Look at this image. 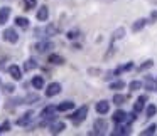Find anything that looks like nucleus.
<instances>
[{
  "label": "nucleus",
  "instance_id": "obj_8",
  "mask_svg": "<svg viewBox=\"0 0 157 136\" xmlns=\"http://www.w3.org/2000/svg\"><path fill=\"white\" fill-rule=\"evenodd\" d=\"M9 74H10L12 79H15V81H21L22 79V71H21V67H19L17 64L9 66Z\"/></svg>",
  "mask_w": 157,
  "mask_h": 136
},
{
  "label": "nucleus",
  "instance_id": "obj_14",
  "mask_svg": "<svg viewBox=\"0 0 157 136\" xmlns=\"http://www.w3.org/2000/svg\"><path fill=\"white\" fill-rule=\"evenodd\" d=\"M56 108H58L59 113H66V111H71V109L75 108V102L73 101H63V102H59Z\"/></svg>",
  "mask_w": 157,
  "mask_h": 136
},
{
  "label": "nucleus",
  "instance_id": "obj_12",
  "mask_svg": "<svg viewBox=\"0 0 157 136\" xmlns=\"http://www.w3.org/2000/svg\"><path fill=\"white\" fill-rule=\"evenodd\" d=\"M64 128H66V124L63 121H54L51 124V128H49V133H51V134H58V133H63Z\"/></svg>",
  "mask_w": 157,
  "mask_h": 136
},
{
  "label": "nucleus",
  "instance_id": "obj_13",
  "mask_svg": "<svg viewBox=\"0 0 157 136\" xmlns=\"http://www.w3.org/2000/svg\"><path fill=\"white\" fill-rule=\"evenodd\" d=\"M9 17H10V7H2L0 9V25L7 24Z\"/></svg>",
  "mask_w": 157,
  "mask_h": 136
},
{
  "label": "nucleus",
  "instance_id": "obj_11",
  "mask_svg": "<svg viewBox=\"0 0 157 136\" xmlns=\"http://www.w3.org/2000/svg\"><path fill=\"white\" fill-rule=\"evenodd\" d=\"M36 17H37V20H39V22H46V20L49 19V9L46 7V5H42V7L37 10Z\"/></svg>",
  "mask_w": 157,
  "mask_h": 136
},
{
  "label": "nucleus",
  "instance_id": "obj_20",
  "mask_svg": "<svg viewBox=\"0 0 157 136\" xmlns=\"http://www.w3.org/2000/svg\"><path fill=\"white\" fill-rule=\"evenodd\" d=\"M125 101H127V96L125 94H118V92H117V94L113 96V99H112V102H113V104H117V106H122Z\"/></svg>",
  "mask_w": 157,
  "mask_h": 136
},
{
  "label": "nucleus",
  "instance_id": "obj_33",
  "mask_svg": "<svg viewBox=\"0 0 157 136\" xmlns=\"http://www.w3.org/2000/svg\"><path fill=\"white\" fill-rule=\"evenodd\" d=\"M155 20H157V10H154L150 14V22H155Z\"/></svg>",
  "mask_w": 157,
  "mask_h": 136
},
{
  "label": "nucleus",
  "instance_id": "obj_30",
  "mask_svg": "<svg viewBox=\"0 0 157 136\" xmlns=\"http://www.w3.org/2000/svg\"><path fill=\"white\" fill-rule=\"evenodd\" d=\"M152 66H154V61H145V62H144V64L139 67V71H145V69H150Z\"/></svg>",
  "mask_w": 157,
  "mask_h": 136
},
{
  "label": "nucleus",
  "instance_id": "obj_23",
  "mask_svg": "<svg viewBox=\"0 0 157 136\" xmlns=\"http://www.w3.org/2000/svg\"><path fill=\"white\" fill-rule=\"evenodd\" d=\"M15 25H17V27H22V29H27L29 27V19L17 17V19H15Z\"/></svg>",
  "mask_w": 157,
  "mask_h": 136
},
{
  "label": "nucleus",
  "instance_id": "obj_2",
  "mask_svg": "<svg viewBox=\"0 0 157 136\" xmlns=\"http://www.w3.org/2000/svg\"><path fill=\"white\" fill-rule=\"evenodd\" d=\"M106 131H108V123H106L103 118L95 119V123H93V131H91V134H105Z\"/></svg>",
  "mask_w": 157,
  "mask_h": 136
},
{
  "label": "nucleus",
  "instance_id": "obj_19",
  "mask_svg": "<svg viewBox=\"0 0 157 136\" xmlns=\"http://www.w3.org/2000/svg\"><path fill=\"white\" fill-rule=\"evenodd\" d=\"M49 64L61 66V64H64V59H63L59 54H51V55H49Z\"/></svg>",
  "mask_w": 157,
  "mask_h": 136
},
{
  "label": "nucleus",
  "instance_id": "obj_16",
  "mask_svg": "<svg viewBox=\"0 0 157 136\" xmlns=\"http://www.w3.org/2000/svg\"><path fill=\"white\" fill-rule=\"evenodd\" d=\"M31 84L34 86L36 89H42L44 88V77H42V76H34L32 81H31Z\"/></svg>",
  "mask_w": 157,
  "mask_h": 136
},
{
  "label": "nucleus",
  "instance_id": "obj_25",
  "mask_svg": "<svg viewBox=\"0 0 157 136\" xmlns=\"http://www.w3.org/2000/svg\"><path fill=\"white\" fill-rule=\"evenodd\" d=\"M125 88V82L123 81H113L112 84H110V89H113V91H120V89Z\"/></svg>",
  "mask_w": 157,
  "mask_h": 136
},
{
  "label": "nucleus",
  "instance_id": "obj_22",
  "mask_svg": "<svg viewBox=\"0 0 157 136\" xmlns=\"http://www.w3.org/2000/svg\"><path fill=\"white\" fill-rule=\"evenodd\" d=\"M37 67V61H36V59H27V61L24 62V69L25 71H32V69H36Z\"/></svg>",
  "mask_w": 157,
  "mask_h": 136
},
{
  "label": "nucleus",
  "instance_id": "obj_26",
  "mask_svg": "<svg viewBox=\"0 0 157 136\" xmlns=\"http://www.w3.org/2000/svg\"><path fill=\"white\" fill-rule=\"evenodd\" d=\"M56 32H58V29L54 27V25H48V27H46V30H44V34H46V37H51V35H54Z\"/></svg>",
  "mask_w": 157,
  "mask_h": 136
},
{
  "label": "nucleus",
  "instance_id": "obj_31",
  "mask_svg": "<svg viewBox=\"0 0 157 136\" xmlns=\"http://www.w3.org/2000/svg\"><path fill=\"white\" fill-rule=\"evenodd\" d=\"M9 129H10V123H9V121H5L4 124L0 126V133H4V131H9Z\"/></svg>",
  "mask_w": 157,
  "mask_h": 136
},
{
  "label": "nucleus",
  "instance_id": "obj_32",
  "mask_svg": "<svg viewBox=\"0 0 157 136\" xmlns=\"http://www.w3.org/2000/svg\"><path fill=\"white\" fill-rule=\"evenodd\" d=\"M78 34H79L78 30H71V32H68V35H66V37H68V39H71V41H73V39H76V37H78Z\"/></svg>",
  "mask_w": 157,
  "mask_h": 136
},
{
  "label": "nucleus",
  "instance_id": "obj_34",
  "mask_svg": "<svg viewBox=\"0 0 157 136\" xmlns=\"http://www.w3.org/2000/svg\"><path fill=\"white\" fill-rule=\"evenodd\" d=\"M14 89H15V88H14ZM14 89H12V86H10V84H9V86H5V91H7V92H12Z\"/></svg>",
  "mask_w": 157,
  "mask_h": 136
},
{
  "label": "nucleus",
  "instance_id": "obj_15",
  "mask_svg": "<svg viewBox=\"0 0 157 136\" xmlns=\"http://www.w3.org/2000/svg\"><path fill=\"white\" fill-rule=\"evenodd\" d=\"M145 101H147V96H139V99H137L135 104H133V111H135V113L142 111L144 106H145Z\"/></svg>",
  "mask_w": 157,
  "mask_h": 136
},
{
  "label": "nucleus",
  "instance_id": "obj_3",
  "mask_svg": "<svg viewBox=\"0 0 157 136\" xmlns=\"http://www.w3.org/2000/svg\"><path fill=\"white\" fill-rule=\"evenodd\" d=\"M51 49H54V42L49 41V39H42L41 42L36 44V51H37L39 54H46V52H49Z\"/></svg>",
  "mask_w": 157,
  "mask_h": 136
},
{
  "label": "nucleus",
  "instance_id": "obj_17",
  "mask_svg": "<svg viewBox=\"0 0 157 136\" xmlns=\"http://www.w3.org/2000/svg\"><path fill=\"white\" fill-rule=\"evenodd\" d=\"M145 25H147V19H139V20L133 22L132 30H133V32H139V30H142V29L145 27Z\"/></svg>",
  "mask_w": 157,
  "mask_h": 136
},
{
  "label": "nucleus",
  "instance_id": "obj_5",
  "mask_svg": "<svg viewBox=\"0 0 157 136\" xmlns=\"http://www.w3.org/2000/svg\"><path fill=\"white\" fill-rule=\"evenodd\" d=\"M113 136H120V134H130V124L128 123H120L117 124V128L112 131Z\"/></svg>",
  "mask_w": 157,
  "mask_h": 136
},
{
  "label": "nucleus",
  "instance_id": "obj_21",
  "mask_svg": "<svg viewBox=\"0 0 157 136\" xmlns=\"http://www.w3.org/2000/svg\"><path fill=\"white\" fill-rule=\"evenodd\" d=\"M123 35H125V29H123V27H118L115 32H113V35H112V44H113L115 41H118V39H122Z\"/></svg>",
  "mask_w": 157,
  "mask_h": 136
},
{
  "label": "nucleus",
  "instance_id": "obj_4",
  "mask_svg": "<svg viewBox=\"0 0 157 136\" xmlns=\"http://www.w3.org/2000/svg\"><path fill=\"white\" fill-rule=\"evenodd\" d=\"M2 35H4V41H5V42H10V44H15V42L19 41V34H17V30H15L14 27L5 29Z\"/></svg>",
  "mask_w": 157,
  "mask_h": 136
},
{
  "label": "nucleus",
  "instance_id": "obj_1",
  "mask_svg": "<svg viewBox=\"0 0 157 136\" xmlns=\"http://www.w3.org/2000/svg\"><path fill=\"white\" fill-rule=\"evenodd\" d=\"M86 116H88V106H81V108H78L73 114H69V119L78 126L79 123H83L86 119Z\"/></svg>",
  "mask_w": 157,
  "mask_h": 136
},
{
  "label": "nucleus",
  "instance_id": "obj_7",
  "mask_svg": "<svg viewBox=\"0 0 157 136\" xmlns=\"http://www.w3.org/2000/svg\"><path fill=\"white\" fill-rule=\"evenodd\" d=\"M59 92H61V84H59V82H51V84L48 86V89H46V96H48V98H54Z\"/></svg>",
  "mask_w": 157,
  "mask_h": 136
},
{
  "label": "nucleus",
  "instance_id": "obj_29",
  "mask_svg": "<svg viewBox=\"0 0 157 136\" xmlns=\"http://www.w3.org/2000/svg\"><path fill=\"white\" fill-rule=\"evenodd\" d=\"M155 129H157V126H155V124H150L149 128H145V129L142 131V134H144V136H147V134H154V133H155Z\"/></svg>",
  "mask_w": 157,
  "mask_h": 136
},
{
  "label": "nucleus",
  "instance_id": "obj_6",
  "mask_svg": "<svg viewBox=\"0 0 157 136\" xmlns=\"http://www.w3.org/2000/svg\"><path fill=\"white\" fill-rule=\"evenodd\" d=\"M112 119H113V123H117V124H120V123H128V114H127L123 109H118V111L113 113Z\"/></svg>",
  "mask_w": 157,
  "mask_h": 136
},
{
  "label": "nucleus",
  "instance_id": "obj_27",
  "mask_svg": "<svg viewBox=\"0 0 157 136\" xmlns=\"http://www.w3.org/2000/svg\"><path fill=\"white\" fill-rule=\"evenodd\" d=\"M24 5H25V10H31L37 5V0H24Z\"/></svg>",
  "mask_w": 157,
  "mask_h": 136
},
{
  "label": "nucleus",
  "instance_id": "obj_28",
  "mask_svg": "<svg viewBox=\"0 0 157 136\" xmlns=\"http://www.w3.org/2000/svg\"><path fill=\"white\" fill-rule=\"evenodd\" d=\"M128 88H130V91H139V89L142 88V82L140 81H132L128 84Z\"/></svg>",
  "mask_w": 157,
  "mask_h": 136
},
{
  "label": "nucleus",
  "instance_id": "obj_10",
  "mask_svg": "<svg viewBox=\"0 0 157 136\" xmlns=\"http://www.w3.org/2000/svg\"><path fill=\"white\" fill-rule=\"evenodd\" d=\"M32 118H34V113H32V111H27L25 114H22V118L17 119V124H19V126H27L29 123L32 121Z\"/></svg>",
  "mask_w": 157,
  "mask_h": 136
},
{
  "label": "nucleus",
  "instance_id": "obj_24",
  "mask_svg": "<svg viewBox=\"0 0 157 136\" xmlns=\"http://www.w3.org/2000/svg\"><path fill=\"white\" fill-rule=\"evenodd\" d=\"M145 114H147V118H154V116L157 114V106L155 104H149L147 109H145Z\"/></svg>",
  "mask_w": 157,
  "mask_h": 136
},
{
  "label": "nucleus",
  "instance_id": "obj_18",
  "mask_svg": "<svg viewBox=\"0 0 157 136\" xmlns=\"http://www.w3.org/2000/svg\"><path fill=\"white\" fill-rule=\"evenodd\" d=\"M145 89L147 91H157V81H154L150 76L145 77Z\"/></svg>",
  "mask_w": 157,
  "mask_h": 136
},
{
  "label": "nucleus",
  "instance_id": "obj_9",
  "mask_svg": "<svg viewBox=\"0 0 157 136\" xmlns=\"http://www.w3.org/2000/svg\"><path fill=\"white\" fill-rule=\"evenodd\" d=\"M95 109H96V113H98V114H108L110 102L108 101H98V102H96V106H95Z\"/></svg>",
  "mask_w": 157,
  "mask_h": 136
}]
</instances>
